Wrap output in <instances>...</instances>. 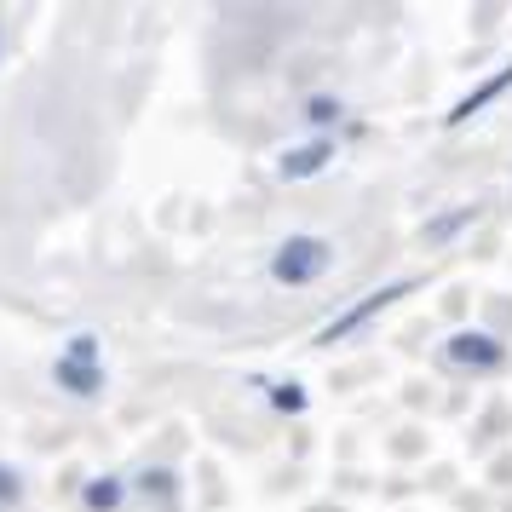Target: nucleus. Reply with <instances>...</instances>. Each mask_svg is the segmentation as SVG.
<instances>
[{
  "instance_id": "nucleus-1",
  "label": "nucleus",
  "mask_w": 512,
  "mask_h": 512,
  "mask_svg": "<svg viewBox=\"0 0 512 512\" xmlns=\"http://www.w3.org/2000/svg\"><path fill=\"white\" fill-rule=\"evenodd\" d=\"M323 265H328V248H323V242H317V236H294V242H288V248L271 259V277L288 282V288H300V282H311Z\"/></svg>"
},
{
  "instance_id": "nucleus-2",
  "label": "nucleus",
  "mask_w": 512,
  "mask_h": 512,
  "mask_svg": "<svg viewBox=\"0 0 512 512\" xmlns=\"http://www.w3.org/2000/svg\"><path fill=\"white\" fill-rule=\"evenodd\" d=\"M443 357L455 363V369H501V340L495 334H484V328H461L449 346H443Z\"/></svg>"
},
{
  "instance_id": "nucleus-3",
  "label": "nucleus",
  "mask_w": 512,
  "mask_h": 512,
  "mask_svg": "<svg viewBox=\"0 0 512 512\" xmlns=\"http://www.w3.org/2000/svg\"><path fill=\"white\" fill-rule=\"evenodd\" d=\"M409 288H415V282H386V288H380V294H374V300L351 305L346 317H334V323L323 328V340H328V346H334V340H346L351 328H363V323H369V317H374V311H386V305H392V300H403V294H409Z\"/></svg>"
},
{
  "instance_id": "nucleus-4",
  "label": "nucleus",
  "mask_w": 512,
  "mask_h": 512,
  "mask_svg": "<svg viewBox=\"0 0 512 512\" xmlns=\"http://www.w3.org/2000/svg\"><path fill=\"white\" fill-rule=\"evenodd\" d=\"M507 87H512V64H507L501 75H489V81H478V87H472V93H466L461 104L449 110V127H461V121H472L478 110H484V104H495V98L507 93Z\"/></svg>"
},
{
  "instance_id": "nucleus-5",
  "label": "nucleus",
  "mask_w": 512,
  "mask_h": 512,
  "mask_svg": "<svg viewBox=\"0 0 512 512\" xmlns=\"http://www.w3.org/2000/svg\"><path fill=\"white\" fill-rule=\"evenodd\" d=\"M328 162V144H305V150H288V162H282V179H305V173H317Z\"/></svg>"
},
{
  "instance_id": "nucleus-6",
  "label": "nucleus",
  "mask_w": 512,
  "mask_h": 512,
  "mask_svg": "<svg viewBox=\"0 0 512 512\" xmlns=\"http://www.w3.org/2000/svg\"><path fill=\"white\" fill-rule=\"evenodd\" d=\"M472 219H478V208H461V213H443V219H432V242H443V236H455L461 231V225H472Z\"/></svg>"
},
{
  "instance_id": "nucleus-7",
  "label": "nucleus",
  "mask_w": 512,
  "mask_h": 512,
  "mask_svg": "<svg viewBox=\"0 0 512 512\" xmlns=\"http://www.w3.org/2000/svg\"><path fill=\"white\" fill-rule=\"evenodd\" d=\"M311 116H317V121H334V116H340V104H334V98H317V104H311Z\"/></svg>"
}]
</instances>
